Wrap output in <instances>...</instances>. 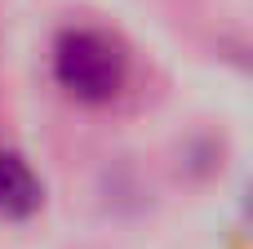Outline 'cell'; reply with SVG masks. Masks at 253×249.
<instances>
[{
	"label": "cell",
	"instance_id": "cell-1",
	"mask_svg": "<svg viewBox=\"0 0 253 249\" xmlns=\"http://www.w3.org/2000/svg\"><path fill=\"white\" fill-rule=\"evenodd\" d=\"M49 76L53 85L80 102V107H107L125 80H129V58L125 49L98 31V27H67L49 45Z\"/></svg>",
	"mask_w": 253,
	"mask_h": 249
},
{
	"label": "cell",
	"instance_id": "cell-2",
	"mask_svg": "<svg viewBox=\"0 0 253 249\" xmlns=\"http://www.w3.org/2000/svg\"><path fill=\"white\" fill-rule=\"evenodd\" d=\"M40 205H44V183L36 178L27 156H18L13 147H0V218L22 223L40 214Z\"/></svg>",
	"mask_w": 253,
	"mask_h": 249
}]
</instances>
